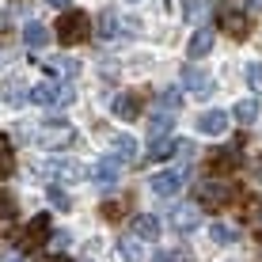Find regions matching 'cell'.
<instances>
[{"instance_id": "obj_31", "label": "cell", "mask_w": 262, "mask_h": 262, "mask_svg": "<svg viewBox=\"0 0 262 262\" xmlns=\"http://www.w3.org/2000/svg\"><path fill=\"white\" fill-rule=\"evenodd\" d=\"M118 251H122V258L125 262H141L144 255H141V247H137V239H122L118 243Z\"/></svg>"}, {"instance_id": "obj_35", "label": "cell", "mask_w": 262, "mask_h": 262, "mask_svg": "<svg viewBox=\"0 0 262 262\" xmlns=\"http://www.w3.org/2000/svg\"><path fill=\"white\" fill-rule=\"evenodd\" d=\"M46 4H50V8H57L61 15H65V12H72V0H46Z\"/></svg>"}, {"instance_id": "obj_40", "label": "cell", "mask_w": 262, "mask_h": 262, "mask_svg": "<svg viewBox=\"0 0 262 262\" xmlns=\"http://www.w3.org/2000/svg\"><path fill=\"white\" fill-rule=\"evenodd\" d=\"M15 262H23V258H15Z\"/></svg>"}, {"instance_id": "obj_1", "label": "cell", "mask_w": 262, "mask_h": 262, "mask_svg": "<svg viewBox=\"0 0 262 262\" xmlns=\"http://www.w3.org/2000/svg\"><path fill=\"white\" fill-rule=\"evenodd\" d=\"M194 194H198V202L209 205V209H224V205L236 202V186H232L228 179H205V183L194 186Z\"/></svg>"}, {"instance_id": "obj_33", "label": "cell", "mask_w": 262, "mask_h": 262, "mask_svg": "<svg viewBox=\"0 0 262 262\" xmlns=\"http://www.w3.org/2000/svg\"><path fill=\"white\" fill-rule=\"evenodd\" d=\"M46 194H50V202L57 205V209H69V205H72V202H69V194H65V190H57V186H50Z\"/></svg>"}, {"instance_id": "obj_14", "label": "cell", "mask_w": 262, "mask_h": 262, "mask_svg": "<svg viewBox=\"0 0 262 262\" xmlns=\"http://www.w3.org/2000/svg\"><path fill=\"white\" fill-rule=\"evenodd\" d=\"M198 129L209 133V137H221V133L228 129V114L224 111H205L202 118H198Z\"/></svg>"}, {"instance_id": "obj_39", "label": "cell", "mask_w": 262, "mask_h": 262, "mask_svg": "<svg viewBox=\"0 0 262 262\" xmlns=\"http://www.w3.org/2000/svg\"><path fill=\"white\" fill-rule=\"evenodd\" d=\"M129 4H137V0H129Z\"/></svg>"}, {"instance_id": "obj_36", "label": "cell", "mask_w": 262, "mask_h": 262, "mask_svg": "<svg viewBox=\"0 0 262 262\" xmlns=\"http://www.w3.org/2000/svg\"><path fill=\"white\" fill-rule=\"evenodd\" d=\"M251 4V12H262V0H247Z\"/></svg>"}, {"instance_id": "obj_15", "label": "cell", "mask_w": 262, "mask_h": 262, "mask_svg": "<svg viewBox=\"0 0 262 262\" xmlns=\"http://www.w3.org/2000/svg\"><path fill=\"white\" fill-rule=\"evenodd\" d=\"M133 239H160V221L152 213L133 216Z\"/></svg>"}, {"instance_id": "obj_4", "label": "cell", "mask_w": 262, "mask_h": 262, "mask_svg": "<svg viewBox=\"0 0 262 262\" xmlns=\"http://www.w3.org/2000/svg\"><path fill=\"white\" fill-rule=\"evenodd\" d=\"M27 99L31 103H38V106H69L72 99H76V92L72 88H65V84H34L31 92H27Z\"/></svg>"}, {"instance_id": "obj_13", "label": "cell", "mask_w": 262, "mask_h": 262, "mask_svg": "<svg viewBox=\"0 0 262 262\" xmlns=\"http://www.w3.org/2000/svg\"><path fill=\"white\" fill-rule=\"evenodd\" d=\"M38 65L46 69L50 76H65V80L69 76H80V61H72V57H42Z\"/></svg>"}, {"instance_id": "obj_30", "label": "cell", "mask_w": 262, "mask_h": 262, "mask_svg": "<svg viewBox=\"0 0 262 262\" xmlns=\"http://www.w3.org/2000/svg\"><path fill=\"white\" fill-rule=\"evenodd\" d=\"M209 236H213V243L228 247V243H236V239H239V232H236V228H228V224H213V228H209Z\"/></svg>"}, {"instance_id": "obj_16", "label": "cell", "mask_w": 262, "mask_h": 262, "mask_svg": "<svg viewBox=\"0 0 262 262\" xmlns=\"http://www.w3.org/2000/svg\"><path fill=\"white\" fill-rule=\"evenodd\" d=\"M209 50H213V31H209V27H198L190 46H186V57H205Z\"/></svg>"}, {"instance_id": "obj_27", "label": "cell", "mask_w": 262, "mask_h": 262, "mask_svg": "<svg viewBox=\"0 0 262 262\" xmlns=\"http://www.w3.org/2000/svg\"><path fill=\"white\" fill-rule=\"evenodd\" d=\"M15 213H19V202H15V194L8 190V186H0V221H12Z\"/></svg>"}, {"instance_id": "obj_37", "label": "cell", "mask_w": 262, "mask_h": 262, "mask_svg": "<svg viewBox=\"0 0 262 262\" xmlns=\"http://www.w3.org/2000/svg\"><path fill=\"white\" fill-rule=\"evenodd\" d=\"M42 262H69V258H61V255H50V258H42Z\"/></svg>"}, {"instance_id": "obj_17", "label": "cell", "mask_w": 262, "mask_h": 262, "mask_svg": "<svg viewBox=\"0 0 262 262\" xmlns=\"http://www.w3.org/2000/svg\"><path fill=\"white\" fill-rule=\"evenodd\" d=\"M114 114L118 118H125V122H133V118H141V95H118L114 99Z\"/></svg>"}, {"instance_id": "obj_21", "label": "cell", "mask_w": 262, "mask_h": 262, "mask_svg": "<svg viewBox=\"0 0 262 262\" xmlns=\"http://www.w3.org/2000/svg\"><path fill=\"white\" fill-rule=\"evenodd\" d=\"M171 125H175V118H171L167 111H160V114H152L148 118V137L152 141H160V137H167L171 133Z\"/></svg>"}, {"instance_id": "obj_20", "label": "cell", "mask_w": 262, "mask_h": 262, "mask_svg": "<svg viewBox=\"0 0 262 262\" xmlns=\"http://www.w3.org/2000/svg\"><path fill=\"white\" fill-rule=\"evenodd\" d=\"M23 42H27L31 50H42V46L50 42V27H46V23H27V27H23Z\"/></svg>"}, {"instance_id": "obj_3", "label": "cell", "mask_w": 262, "mask_h": 262, "mask_svg": "<svg viewBox=\"0 0 262 262\" xmlns=\"http://www.w3.org/2000/svg\"><path fill=\"white\" fill-rule=\"evenodd\" d=\"M46 239H53V221H50V213H38V216H31V224L19 232V247L23 251H38Z\"/></svg>"}, {"instance_id": "obj_8", "label": "cell", "mask_w": 262, "mask_h": 262, "mask_svg": "<svg viewBox=\"0 0 262 262\" xmlns=\"http://www.w3.org/2000/svg\"><path fill=\"white\" fill-rule=\"evenodd\" d=\"M118 175H122V160H118V156H103L99 164H92V171H88V179L99 183V186L118 183Z\"/></svg>"}, {"instance_id": "obj_28", "label": "cell", "mask_w": 262, "mask_h": 262, "mask_svg": "<svg viewBox=\"0 0 262 262\" xmlns=\"http://www.w3.org/2000/svg\"><path fill=\"white\" fill-rule=\"evenodd\" d=\"M190 247H167V251H156L152 262H190Z\"/></svg>"}, {"instance_id": "obj_2", "label": "cell", "mask_w": 262, "mask_h": 262, "mask_svg": "<svg viewBox=\"0 0 262 262\" xmlns=\"http://www.w3.org/2000/svg\"><path fill=\"white\" fill-rule=\"evenodd\" d=\"M88 31H92L88 12H65L57 19V42L61 46H80V42L88 38Z\"/></svg>"}, {"instance_id": "obj_29", "label": "cell", "mask_w": 262, "mask_h": 262, "mask_svg": "<svg viewBox=\"0 0 262 262\" xmlns=\"http://www.w3.org/2000/svg\"><path fill=\"white\" fill-rule=\"evenodd\" d=\"M156 103L171 114V111H179V106H183V92H179V88H164V92L156 95Z\"/></svg>"}, {"instance_id": "obj_32", "label": "cell", "mask_w": 262, "mask_h": 262, "mask_svg": "<svg viewBox=\"0 0 262 262\" xmlns=\"http://www.w3.org/2000/svg\"><path fill=\"white\" fill-rule=\"evenodd\" d=\"M247 84L251 92H262V65H247Z\"/></svg>"}, {"instance_id": "obj_5", "label": "cell", "mask_w": 262, "mask_h": 262, "mask_svg": "<svg viewBox=\"0 0 262 262\" xmlns=\"http://www.w3.org/2000/svg\"><path fill=\"white\" fill-rule=\"evenodd\" d=\"M76 141V133H72V125L69 122H46L38 129V144L42 148H65V144Z\"/></svg>"}, {"instance_id": "obj_25", "label": "cell", "mask_w": 262, "mask_h": 262, "mask_svg": "<svg viewBox=\"0 0 262 262\" xmlns=\"http://www.w3.org/2000/svg\"><path fill=\"white\" fill-rule=\"evenodd\" d=\"M232 118H236L239 125H251V122L258 118V99H239L236 111H232Z\"/></svg>"}, {"instance_id": "obj_10", "label": "cell", "mask_w": 262, "mask_h": 262, "mask_svg": "<svg viewBox=\"0 0 262 262\" xmlns=\"http://www.w3.org/2000/svg\"><path fill=\"white\" fill-rule=\"evenodd\" d=\"M186 183V175L183 171H160V175H152V194H160V198H171V194H179V186Z\"/></svg>"}, {"instance_id": "obj_38", "label": "cell", "mask_w": 262, "mask_h": 262, "mask_svg": "<svg viewBox=\"0 0 262 262\" xmlns=\"http://www.w3.org/2000/svg\"><path fill=\"white\" fill-rule=\"evenodd\" d=\"M258 179H262V160H258Z\"/></svg>"}, {"instance_id": "obj_23", "label": "cell", "mask_w": 262, "mask_h": 262, "mask_svg": "<svg viewBox=\"0 0 262 262\" xmlns=\"http://www.w3.org/2000/svg\"><path fill=\"white\" fill-rule=\"evenodd\" d=\"M183 15H186V23H205L213 15V4L209 0H190V4L183 8Z\"/></svg>"}, {"instance_id": "obj_22", "label": "cell", "mask_w": 262, "mask_h": 262, "mask_svg": "<svg viewBox=\"0 0 262 262\" xmlns=\"http://www.w3.org/2000/svg\"><path fill=\"white\" fill-rule=\"evenodd\" d=\"M243 221H247L262 239V198H247V202H243Z\"/></svg>"}, {"instance_id": "obj_19", "label": "cell", "mask_w": 262, "mask_h": 262, "mask_svg": "<svg viewBox=\"0 0 262 262\" xmlns=\"http://www.w3.org/2000/svg\"><path fill=\"white\" fill-rule=\"evenodd\" d=\"M118 27H122V19L114 15V8H106V12L99 15V38H103V42H114V38L122 34Z\"/></svg>"}, {"instance_id": "obj_26", "label": "cell", "mask_w": 262, "mask_h": 262, "mask_svg": "<svg viewBox=\"0 0 262 262\" xmlns=\"http://www.w3.org/2000/svg\"><path fill=\"white\" fill-rule=\"evenodd\" d=\"M15 171V148H12V141L0 133V179H8Z\"/></svg>"}, {"instance_id": "obj_11", "label": "cell", "mask_w": 262, "mask_h": 262, "mask_svg": "<svg viewBox=\"0 0 262 262\" xmlns=\"http://www.w3.org/2000/svg\"><path fill=\"white\" fill-rule=\"evenodd\" d=\"M202 224V209L198 205H175L171 209V228L175 232H194Z\"/></svg>"}, {"instance_id": "obj_34", "label": "cell", "mask_w": 262, "mask_h": 262, "mask_svg": "<svg viewBox=\"0 0 262 262\" xmlns=\"http://www.w3.org/2000/svg\"><path fill=\"white\" fill-rule=\"evenodd\" d=\"M103 216H106V221H118V216H122V205H118V202H106V205H103Z\"/></svg>"}, {"instance_id": "obj_24", "label": "cell", "mask_w": 262, "mask_h": 262, "mask_svg": "<svg viewBox=\"0 0 262 262\" xmlns=\"http://www.w3.org/2000/svg\"><path fill=\"white\" fill-rule=\"evenodd\" d=\"M114 156H118L122 164H129V160H137V141H133L129 133H118V137H114Z\"/></svg>"}, {"instance_id": "obj_9", "label": "cell", "mask_w": 262, "mask_h": 262, "mask_svg": "<svg viewBox=\"0 0 262 262\" xmlns=\"http://www.w3.org/2000/svg\"><path fill=\"white\" fill-rule=\"evenodd\" d=\"M46 175L61 179V183H80V179H88V167L76 160H53V164H46Z\"/></svg>"}, {"instance_id": "obj_12", "label": "cell", "mask_w": 262, "mask_h": 262, "mask_svg": "<svg viewBox=\"0 0 262 262\" xmlns=\"http://www.w3.org/2000/svg\"><path fill=\"white\" fill-rule=\"evenodd\" d=\"M221 27L232 34V38H247V34H251L247 15H243V12H236V8H224V12H221Z\"/></svg>"}, {"instance_id": "obj_6", "label": "cell", "mask_w": 262, "mask_h": 262, "mask_svg": "<svg viewBox=\"0 0 262 262\" xmlns=\"http://www.w3.org/2000/svg\"><path fill=\"white\" fill-rule=\"evenodd\" d=\"M239 164H243L239 144H224V148L209 152V171H213V175H228V171H236Z\"/></svg>"}, {"instance_id": "obj_18", "label": "cell", "mask_w": 262, "mask_h": 262, "mask_svg": "<svg viewBox=\"0 0 262 262\" xmlns=\"http://www.w3.org/2000/svg\"><path fill=\"white\" fill-rule=\"evenodd\" d=\"M179 144H183V141H175V137L152 141L148 144V160H171V156H179Z\"/></svg>"}, {"instance_id": "obj_7", "label": "cell", "mask_w": 262, "mask_h": 262, "mask_svg": "<svg viewBox=\"0 0 262 262\" xmlns=\"http://www.w3.org/2000/svg\"><path fill=\"white\" fill-rule=\"evenodd\" d=\"M183 88H190V95H198V99H209L213 95V76L198 65H186L183 69Z\"/></svg>"}]
</instances>
